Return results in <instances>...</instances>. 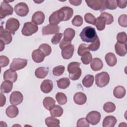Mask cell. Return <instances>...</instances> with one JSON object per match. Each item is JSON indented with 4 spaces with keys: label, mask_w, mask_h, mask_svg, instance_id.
Listing matches in <instances>:
<instances>
[{
    "label": "cell",
    "mask_w": 127,
    "mask_h": 127,
    "mask_svg": "<svg viewBox=\"0 0 127 127\" xmlns=\"http://www.w3.org/2000/svg\"><path fill=\"white\" fill-rule=\"evenodd\" d=\"M127 0H117V6H118L121 8H125L127 6Z\"/></svg>",
    "instance_id": "54"
},
{
    "label": "cell",
    "mask_w": 127,
    "mask_h": 127,
    "mask_svg": "<svg viewBox=\"0 0 127 127\" xmlns=\"http://www.w3.org/2000/svg\"><path fill=\"white\" fill-rule=\"evenodd\" d=\"M76 126L77 127H89V123L87 121L86 118H82L79 119L77 122Z\"/></svg>",
    "instance_id": "50"
},
{
    "label": "cell",
    "mask_w": 127,
    "mask_h": 127,
    "mask_svg": "<svg viewBox=\"0 0 127 127\" xmlns=\"http://www.w3.org/2000/svg\"><path fill=\"white\" fill-rule=\"evenodd\" d=\"M3 77L4 80L15 82L17 79V74L15 71L8 69L4 72Z\"/></svg>",
    "instance_id": "15"
},
{
    "label": "cell",
    "mask_w": 127,
    "mask_h": 127,
    "mask_svg": "<svg viewBox=\"0 0 127 127\" xmlns=\"http://www.w3.org/2000/svg\"><path fill=\"white\" fill-rule=\"evenodd\" d=\"M63 109L60 106L56 105L51 110L50 114L51 116L54 117H60L63 114Z\"/></svg>",
    "instance_id": "33"
},
{
    "label": "cell",
    "mask_w": 127,
    "mask_h": 127,
    "mask_svg": "<svg viewBox=\"0 0 127 127\" xmlns=\"http://www.w3.org/2000/svg\"><path fill=\"white\" fill-rule=\"evenodd\" d=\"M49 21L50 24L54 25H58L61 22L58 15V10L53 12L50 15L49 18Z\"/></svg>",
    "instance_id": "37"
},
{
    "label": "cell",
    "mask_w": 127,
    "mask_h": 127,
    "mask_svg": "<svg viewBox=\"0 0 127 127\" xmlns=\"http://www.w3.org/2000/svg\"><path fill=\"white\" fill-rule=\"evenodd\" d=\"M115 50L118 55L121 57H124L127 53V44L117 42L115 45Z\"/></svg>",
    "instance_id": "17"
},
{
    "label": "cell",
    "mask_w": 127,
    "mask_h": 127,
    "mask_svg": "<svg viewBox=\"0 0 127 127\" xmlns=\"http://www.w3.org/2000/svg\"><path fill=\"white\" fill-rule=\"evenodd\" d=\"M44 53L45 57L49 56L52 52L51 47L47 44H42L39 46L38 48Z\"/></svg>",
    "instance_id": "39"
},
{
    "label": "cell",
    "mask_w": 127,
    "mask_h": 127,
    "mask_svg": "<svg viewBox=\"0 0 127 127\" xmlns=\"http://www.w3.org/2000/svg\"><path fill=\"white\" fill-rule=\"evenodd\" d=\"M117 42L120 43H126L127 41V35L126 32H121L118 33L117 35Z\"/></svg>",
    "instance_id": "46"
},
{
    "label": "cell",
    "mask_w": 127,
    "mask_h": 127,
    "mask_svg": "<svg viewBox=\"0 0 127 127\" xmlns=\"http://www.w3.org/2000/svg\"><path fill=\"white\" fill-rule=\"evenodd\" d=\"M12 7L6 2L5 0L1 2L0 6V18L2 19L6 16L12 15L13 14Z\"/></svg>",
    "instance_id": "6"
},
{
    "label": "cell",
    "mask_w": 127,
    "mask_h": 127,
    "mask_svg": "<svg viewBox=\"0 0 127 127\" xmlns=\"http://www.w3.org/2000/svg\"><path fill=\"white\" fill-rule=\"evenodd\" d=\"M81 75V69L80 68L75 73L72 74H69V77L72 80H78Z\"/></svg>",
    "instance_id": "53"
},
{
    "label": "cell",
    "mask_w": 127,
    "mask_h": 127,
    "mask_svg": "<svg viewBox=\"0 0 127 127\" xmlns=\"http://www.w3.org/2000/svg\"><path fill=\"white\" fill-rule=\"evenodd\" d=\"M117 6V0H103L100 11H102L106 9L114 10L116 9Z\"/></svg>",
    "instance_id": "16"
},
{
    "label": "cell",
    "mask_w": 127,
    "mask_h": 127,
    "mask_svg": "<svg viewBox=\"0 0 127 127\" xmlns=\"http://www.w3.org/2000/svg\"><path fill=\"white\" fill-rule=\"evenodd\" d=\"M60 19L62 21H67L70 19L73 14L72 8L68 6H64L58 10Z\"/></svg>",
    "instance_id": "3"
},
{
    "label": "cell",
    "mask_w": 127,
    "mask_h": 127,
    "mask_svg": "<svg viewBox=\"0 0 127 127\" xmlns=\"http://www.w3.org/2000/svg\"><path fill=\"white\" fill-rule=\"evenodd\" d=\"M70 82L67 77H63L57 81V85L60 89H64L67 88L70 85Z\"/></svg>",
    "instance_id": "35"
},
{
    "label": "cell",
    "mask_w": 127,
    "mask_h": 127,
    "mask_svg": "<svg viewBox=\"0 0 127 127\" xmlns=\"http://www.w3.org/2000/svg\"><path fill=\"white\" fill-rule=\"evenodd\" d=\"M60 30V27L58 25L49 24L43 27L42 30V35H47L49 34H54L58 33Z\"/></svg>",
    "instance_id": "11"
},
{
    "label": "cell",
    "mask_w": 127,
    "mask_h": 127,
    "mask_svg": "<svg viewBox=\"0 0 127 127\" xmlns=\"http://www.w3.org/2000/svg\"><path fill=\"white\" fill-rule=\"evenodd\" d=\"M100 46V40L99 37H97L94 41L92 42L90 45L88 46V48L90 51H96L99 48Z\"/></svg>",
    "instance_id": "42"
},
{
    "label": "cell",
    "mask_w": 127,
    "mask_h": 127,
    "mask_svg": "<svg viewBox=\"0 0 127 127\" xmlns=\"http://www.w3.org/2000/svg\"><path fill=\"white\" fill-rule=\"evenodd\" d=\"M94 76L92 75L88 74L86 75L82 79V85L85 87L89 88L92 86L94 82Z\"/></svg>",
    "instance_id": "34"
},
{
    "label": "cell",
    "mask_w": 127,
    "mask_h": 127,
    "mask_svg": "<svg viewBox=\"0 0 127 127\" xmlns=\"http://www.w3.org/2000/svg\"><path fill=\"white\" fill-rule=\"evenodd\" d=\"M102 0H85L87 5L95 10H101L102 5Z\"/></svg>",
    "instance_id": "22"
},
{
    "label": "cell",
    "mask_w": 127,
    "mask_h": 127,
    "mask_svg": "<svg viewBox=\"0 0 127 127\" xmlns=\"http://www.w3.org/2000/svg\"><path fill=\"white\" fill-rule=\"evenodd\" d=\"M63 36V34L61 33H57L51 39V42L54 45L58 44L61 40Z\"/></svg>",
    "instance_id": "51"
},
{
    "label": "cell",
    "mask_w": 127,
    "mask_h": 127,
    "mask_svg": "<svg viewBox=\"0 0 127 127\" xmlns=\"http://www.w3.org/2000/svg\"><path fill=\"white\" fill-rule=\"evenodd\" d=\"M44 53L40 49H36L34 50L32 53V58L33 61L36 63L42 62L45 59Z\"/></svg>",
    "instance_id": "19"
},
{
    "label": "cell",
    "mask_w": 127,
    "mask_h": 127,
    "mask_svg": "<svg viewBox=\"0 0 127 127\" xmlns=\"http://www.w3.org/2000/svg\"><path fill=\"white\" fill-rule=\"evenodd\" d=\"M38 30L37 25L31 22H27L24 24L21 30L22 34L25 36H29L35 33Z\"/></svg>",
    "instance_id": "4"
},
{
    "label": "cell",
    "mask_w": 127,
    "mask_h": 127,
    "mask_svg": "<svg viewBox=\"0 0 127 127\" xmlns=\"http://www.w3.org/2000/svg\"><path fill=\"white\" fill-rule=\"evenodd\" d=\"M105 60L107 64L110 66H115L117 63V58L113 53H107L105 57Z\"/></svg>",
    "instance_id": "25"
},
{
    "label": "cell",
    "mask_w": 127,
    "mask_h": 127,
    "mask_svg": "<svg viewBox=\"0 0 127 127\" xmlns=\"http://www.w3.org/2000/svg\"><path fill=\"white\" fill-rule=\"evenodd\" d=\"M91 69L95 71L101 70L103 67V63L102 60L98 58L93 59L90 63Z\"/></svg>",
    "instance_id": "21"
},
{
    "label": "cell",
    "mask_w": 127,
    "mask_h": 127,
    "mask_svg": "<svg viewBox=\"0 0 127 127\" xmlns=\"http://www.w3.org/2000/svg\"><path fill=\"white\" fill-rule=\"evenodd\" d=\"M100 16L103 17L106 20V24L110 25L114 21V18L113 15L108 12H102Z\"/></svg>",
    "instance_id": "45"
},
{
    "label": "cell",
    "mask_w": 127,
    "mask_h": 127,
    "mask_svg": "<svg viewBox=\"0 0 127 127\" xmlns=\"http://www.w3.org/2000/svg\"><path fill=\"white\" fill-rule=\"evenodd\" d=\"M0 107H2L5 104L6 98H5V96L2 94V93L0 94Z\"/></svg>",
    "instance_id": "56"
},
{
    "label": "cell",
    "mask_w": 127,
    "mask_h": 127,
    "mask_svg": "<svg viewBox=\"0 0 127 127\" xmlns=\"http://www.w3.org/2000/svg\"><path fill=\"white\" fill-rule=\"evenodd\" d=\"M69 2L73 5L74 6H78L79 5L81 2L82 0H69Z\"/></svg>",
    "instance_id": "57"
},
{
    "label": "cell",
    "mask_w": 127,
    "mask_h": 127,
    "mask_svg": "<svg viewBox=\"0 0 127 127\" xmlns=\"http://www.w3.org/2000/svg\"><path fill=\"white\" fill-rule=\"evenodd\" d=\"M40 88L41 91L45 93H50L53 88V82L49 79L44 80L40 85Z\"/></svg>",
    "instance_id": "18"
},
{
    "label": "cell",
    "mask_w": 127,
    "mask_h": 127,
    "mask_svg": "<svg viewBox=\"0 0 127 127\" xmlns=\"http://www.w3.org/2000/svg\"><path fill=\"white\" fill-rule=\"evenodd\" d=\"M73 100L75 104L82 105L85 104L87 101L86 95L82 92H77L73 96Z\"/></svg>",
    "instance_id": "20"
},
{
    "label": "cell",
    "mask_w": 127,
    "mask_h": 127,
    "mask_svg": "<svg viewBox=\"0 0 127 127\" xmlns=\"http://www.w3.org/2000/svg\"><path fill=\"white\" fill-rule=\"evenodd\" d=\"M80 63L76 62L70 63L67 66V71L69 74H72L77 72L80 68Z\"/></svg>",
    "instance_id": "32"
},
{
    "label": "cell",
    "mask_w": 127,
    "mask_h": 127,
    "mask_svg": "<svg viewBox=\"0 0 127 127\" xmlns=\"http://www.w3.org/2000/svg\"><path fill=\"white\" fill-rule=\"evenodd\" d=\"M103 110L106 113H112L116 110V106L113 102H107L103 106Z\"/></svg>",
    "instance_id": "41"
},
{
    "label": "cell",
    "mask_w": 127,
    "mask_h": 127,
    "mask_svg": "<svg viewBox=\"0 0 127 127\" xmlns=\"http://www.w3.org/2000/svg\"><path fill=\"white\" fill-rule=\"evenodd\" d=\"M116 118L112 116L106 117L103 121L102 126L103 127H114L117 123Z\"/></svg>",
    "instance_id": "23"
},
{
    "label": "cell",
    "mask_w": 127,
    "mask_h": 127,
    "mask_svg": "<svg viewBox=\"0 0 127 127\" xmlns=\"http://www.w3.org/2000/svg\"><path fill=\"white\" fill-rule=\"evenodd\" d=\"M55 100L51 97H45L43 101V104L45 109L50 111L56 105Z\"/></svg>",
    "instance_id": "28"
},
{
    "label": "cell",
    "mask_w": 127,
    "mask_h": 127,
    "mask_svg": "<svg viewBox=\"0 0 127 127\" xmlns=\"http://www.w3.org/2000/svg\"><path fill=\"white\" fill-rule=\"evenodd\" d=\"M60 120L51 116L45 119V124L48 127H60Z\"/></svg>",
    "instance_id": "30"
},
{
    "label": "cell",
    "mask_w": 127,
    "mask_h": 127,
    "mask_svg": "<svg viewBox=\"0 0 127 127\" xmlns=\"http://www.w3.org/2000/svg\"><path fill=\"white\" fill-rule=\"evenodd\" d=\"M87 51H89L88 48V46L85 44H81L78 47L77 53L79 56H82L83 54Z\"/></svg>",
    "instance_id": "49"
},
{
    "label": "cell",
    "mask_w": 127,
    "mask_h": 127,
    "mask_svg": "<svg viewBox=\"0 0 127 127\" xmlns=\"http://www.w3.org/2000/svg\"><path fill=\"white\" fill-rule=\"evenodd\" d=\"M126 93V91L125 87L120 85L115 87L113 91L114 96L118 99L123 98L125 96Z\"/></svg>",
    "instance_id": "27"
},
{
    "label": "cell",
    "mask_w": 127,
    "mask_h": 127,
    "mask_svg": "<svg viewBox=\"0 0 127 127\" xmlns=\"http://www.w3.org/2000/svg\"><path fill=\"white\" fill-rule=\"evenodd\" d=\"M86 119L88 123L92 125H96L101 120V114L96 111H92L86 115Z\"/></svg>",
    "instance_id": "9"
},
{
    "label": "cell",
    "mask_w": 127,
    "mask_h": 127,
    "mask_svg": "<svg viewBox=\"0 0 127 127\" xmlns=\"http://www.w3.org/2000/svg\"><path fill=\"white\" fill-rule=\"evenodd\" d=\"M5 113L8 117L10 118H13L18 115L19 113V110L16 106L11 105L9 106L6 109Z\"/></svg>",
    "instance_id": "24"
},
{
    "label": "cell",
    "mask_w": 127,
    "mask_h": 127,
    "mask_svg": "<svg viewBox=\"0 0 127 127\" xmlns=\"http://www.w3.org/2000/svg\"><path fill=\"white\" fill-rule=\"evenodd\" d=\"M75 32L74 29L71 28H66L64 33V39L68 41L71 42L72 40L74 37Z\"/></svg>",
    "instance_id": "31"
},
{
    "label": "cell",
    "mask_w": 127,
    "mask_h": 127,
    "mask_svg": "<svg viewBox=\"0 0 127 127\" xmlns=\"http://www.w3.org/2000/svg\"><path fill=\"white\" fill-rule=\"evenodd\" d=\"M92 60V56L89 51L85 52L81 56V61L84 64H88Z\"/></svg>",
    "instance_id": "40"
},
{
    "label": "cell",
    "mask_w": 127,
    "mask_h": 127,
    "mask_svg": "<svg viewBox=\"0 0 127 127\" xmlns=\"http://www.w3.org/2000/svg\"><path fill=\"white\" fill-rule=\"evenodd\" d=\"M49 68L45 67H39L35 71V75L36 77L40 79L44 78L49 72Z\"/></svg>",
    "instance_id": "26"
},
{
    "label": "cell",
    "mask_w": 127,
    "mask_h": 127,
    "mask_svg": "<svg viewBox=\"0 0 127 127\" xmlns=\"http://www.w3.org/2000/svg\"><path fill=\"white\" fill-rule=\"evenodd\" d=\"M0 41V51H2L4 49V43L1 40Z\"/></svg>",
    "instance_id": "58"
},
{
    "label": "cell",
    "mask_w": 127,
    "mask_h": 127,
    "mask_svg": "<svg viewBox=\"0 0 127 127\" xmlns=\"http://www.w3.org/2000/svg\"><path fill=\"white\" fill-rule=\"evenodd\" d=\"M118 23L120 26L124 27H127V15L122 14L118 18Z\"/></svg>",
    "instance_id": "48"
},
{
    "label": "cell",
    "mask_w": 127,
    "mask_h": 127,
    "mask_svg": "<svg viewBox=\"0 0 127 127\" xmlns=\"http://www.w3.org/2000/svg\"><path fill=\"white\" fill-rule=\"evenodd\" d=\"M12 40L11 33L6 29H3L1 26L0 32V40L2 41L5 44H9L11 43Z\"/></svg>",
    "instance_id": "13"
},
{
    "label": "cell",
    "mask_w": 127,
    "mask_h": 127,
    "mask_svg": "<svg viewBox=\"0 0 127 127\" xmlns=\"http://www.w3.org/2000/svg\"><path fill=\"white\" fill-rule=\"evenodd\" d=\"M65 70V67L64 65H60L55 67L53 69V73L55 76H59L62 75Z\"/></svg>",
    "instance_id": "44"
},
{
    "label": "cell",
    "mask_w": 127,
    "mask_h": 127,
    "mask_svg": "<svg viewBox=\"0 0 127 127\" xmlns=\"http://www.w3.org/2000/svg\"><path fill=\"white\" fill-rule=\"evenodd\" d=\"M45 18L44 13L41 11H38L33 14L31 21L36 25H41L44 22Z\"/></svg>",
    "instance_id": "14"
},
{
    "label": "cell",
    "mask_w": 127,
    "mask_h": 127,
    "mask_svg": "<svg viewBox=\"0 0 127 127\" xmlns=\"http://www.w3.org/2000/svg\"><path fill=\"white\" fill-rule=\"evenodd\" d=\"M74 50V46L72 44H69L65 46L62 49V56L63 59L68 60L70 59L73 54Z\"/></svg>",
    "instance_id": "12"
},
{
    "label": "cell",
    "mask_w": 127,
    "mask_h": 127,
    "mask_svg": "<svg viewBox=\"0 0 127 127\" xmlns=\"http://www.w3.org/2000/svg\"><path fill=\"white\" fill-rule=\"evenodd\" d=\"M23 100V96L22 94L17 91H13L11 93L9 97V101L11 105H18L22 103Z\"/></svg>",
    "instance_id": "10"
},
{
    "label": "cell",
    "mask_w": 127,
    "mask_h": 127,
    "mask_svg": "<svg viewBox=\"0 0 127 127\" xmlns=\"http://www.w3.org/2000/svg\"><path fill=\"white\" fill-rule=\"evenodd\" d=\"M19 26L20 23L18 20L13 17L9 18L5 23V29L12 34H15V32L19 29Z\"/></svg>",
    "instance_id": "5"
},
{
    "label": "cell",
    "mask_w": 127,
    "mask_h": 127,
    "mask_svg": "<svg viewBox=\"0 0 127 127\" xmlns=\"http://www.w3.org/2000/svg\"><path fill=\"white\" fill-rule=\"evenodd\" d=\"M14 11L15 13L21 17L26 16L29 12V8L27 4L25 2H21L15 5Z\"/></svg>",
    "instance_id": "8"
},
{
    "label": "cell",
    "mask_w": 127,
    "mask_h": 127,
    "mask_svg": "<svg viewBox=\"0 0 127 127\" xmlns=\"http://www.w3.org/2000/svg\"><path fill=\"white\" fill-rule=\"evenodd\" d=\"M82 41L86 42H93L98 37L95 29L90 26L84 27L79 35Z\"/></svg>",
    "instance_id": "1"
},
{
    "label": "cell",
    "mask_w": 127,
    "mask_h": 127,
    "mask_svg": "<svg viewBox=\"0 0 127 127\" xmlns=\"http://www.w3.org/2000/svg\"><path fill=\"white\" fill-rule=\"evenodd\" d=\"M84 20L86 23L95 25L96 18L91 13H87L84 15Z\"/></svg>",
    "instance_id": "43"
},
{
    "label": "cell",
    "mask_w": 127,
    "mask_h": 127,
    "mask_svg": "<svg viewBox=\"0 0 127 127\" xmlns=\"http://www.w3.org/2000/svg\"><path fill=\"white\" fill-rule=\"evenodd\" d=\"M71 44V42L70 41H68L66 40H64V39L62 40V41L60 42V48L61 49H62L64 47H65V46H67L69 44Z\"/></svg>",
    "instance_id": "55"
},
{
    "label": "cell",
    "mask_w": 127,
    "mask_h": 127,
    "mask_svg": "<svg viewBox=\"0 0 127 127\" xmlns=\"http://www.w3.org/2000/svg\"><path fill=\"white\" fill-rule=\"evenodd\" d=\"M105 25H106V20L103 17L100 16L99 17H98L96 18L95 26L98 30L99 31L103 30L105 28Z\"/></svg>",
    "instance_id": "36"
},
{
    "label": "cell",
    "mask_w": 127,
    "mask_h": 127,
    "mask_svg": "<svg viewBox=\"0 0 127 127\" xmlns=\"http://www.w3.org/2000/svg\"><path fill=\"white\" fill-rule=\"evenodd\" d=\"M13 82L5 80L2 82L0 85V92L1 93H9L13 87Z\"/></svg>",
    "instance_id": "29"
},
{
    "label": "cell",
    "mask_w": 127,
    "mask_h": 127,
    "mask_svg": "<svg viewBox=\"0 0 127 127\" xmlns=\"http://www.w3.org/2000/svg\"><path fill=\"white\" fill-rule=\"evenodd\" d=\"M72 24L73 26L79 27L83 24V18L79 15H75L72 20Z\"/></svg>",
    "instance_id": "47"
},
{
    "label": "cell",
    "mask_w": 127,
    "mask_h": 127,
    "mask_svg": "<svg viewBox=\"0 0 127 127\" xmlns=\"http://www.w3.org/2000/svg\"><path fill=\"white\" fill-rule=\"evenodd\" d=\"M56 99L58 103L61 105H64L67 102V97L65 94L62 92L57 93L56 95Z\"/></svg>",
    "instance_id": "38"
},
{
    "label": "cell",
    "mask_w": 127,
    "mask_h": 127,
    "mask_svg": "<svg viewBox=\"0 0 127 127\" xmlns=\"http://www.w3.org/2000/svg\"><path fill=\"white\" fill-rule=\"evenodd\" d=\"M110 81V76L107 72H101L95 76V83L96 85L100 88L107 85Z\"/></svg>",
    "instance_id": "2"
},
{
    "label": "cell",
    "mask_w": 127,
    "mask_h": 127,
    "mask_svg": "<svg viewBox=\"0 0 127 127\" xmlns=\"http://www.w3.org/2000/svg\"><path fill=\"white\" fill-rule=\"evenodd\" d=\"M9 63V59L5 56H0V64L1 67L6 66Z\"/></svg>",
    "instance_id": "52"
},
{
    "label": "cell",
    "mask_w": 127,
    "mask_h": 127,
    "mask_svg": "<svg viewBox=\"0 0 127 127\" xmlns=\"http://www.w3.org/2000/svg\"><path fill=\"white\" fill-rule=\"evenodd\" d=\"M27 64V60L21 58H14L10 64V69L15 71L24 68Z\"/></svg>",
    "instance_id": "7"
}]
</instances>
